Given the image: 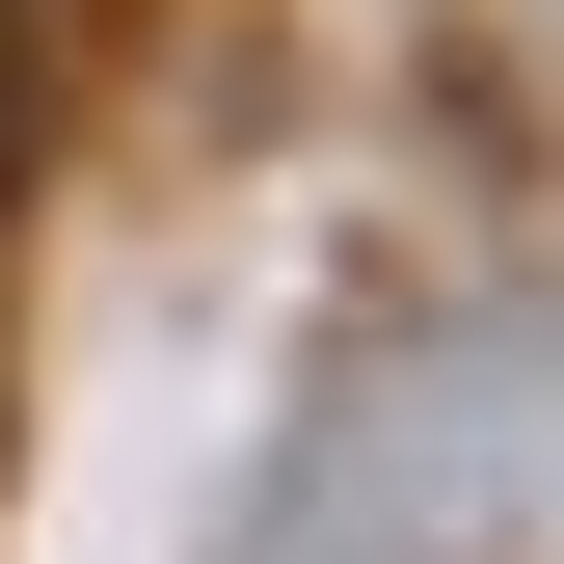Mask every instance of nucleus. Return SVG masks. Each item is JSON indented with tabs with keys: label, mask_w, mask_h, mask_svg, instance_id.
<instances>
[{
	"label": "nucleus",
	"mask_w": 564,
	"mask_h": 564,
	"mask_svg": "<svg viewBox=\"0 0 564 564\" xmlns=\"http://www.w3.org/2000/svg\"><path fill=\"white\" fill-rule=\"evenodd\" d=\"M0 188H28V0H0Z\"/></svg>",
	"instance_id": "obj_1"
}]
</instances>
